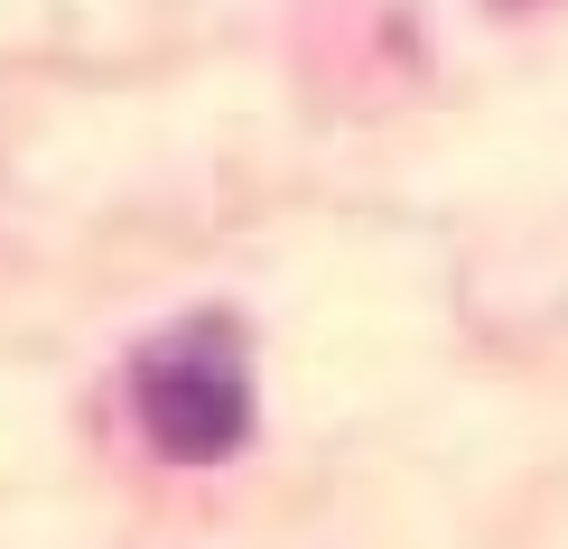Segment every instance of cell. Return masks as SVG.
Here are the masks:
<instances>
[{
	"mask_svg": "<svg viewBox=\"0 0 568 549\" xmlns=\"http://www.w3.org/2000/svg\"><path fill=\"white\" fill-rule=\"evenodd\" d=\"M504 10H523V0H504Z\"/></svg>",
	"mask_w": 568,
	"mask_h": 549,
	"instance_id": "cell-2",
	"label": "cell"
},
{
	"mask_svg": "<svg viewBox=\"0 0 568 549\" xmlns=\"http://www.w3.org/2000/svg\"><path fill=\"white\" fill-rule=\"evenodd\" d=\"M131 410L159 457L178 466H224L252 438V373L224 326H178L131 364Z\"/></svg>",
	"mask_w": 568,
	"mask_h": 549,
	"instance_id": "cell-1",
	"label": "cell"
}]
</instances>
